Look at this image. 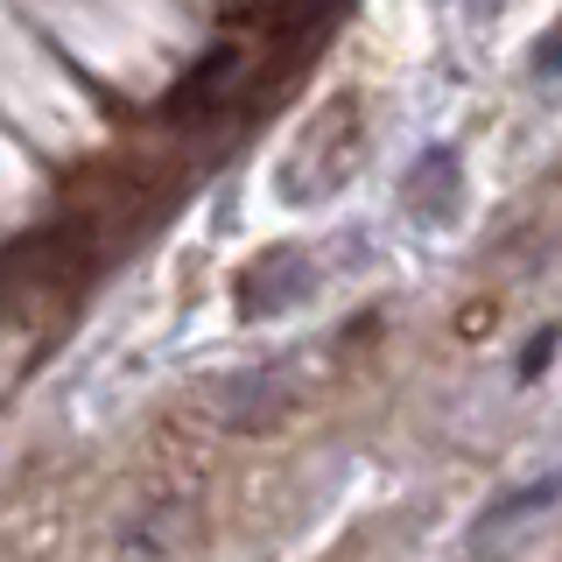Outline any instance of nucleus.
I'll return each mask as SVG.
<instances>
[{
    "mask_svg": "<svg viewBox=\"0 0 562 562\" xmlns=\"http://www.w3.org/2000/svg\"><path fill=\"white\" fill-rule=\"evenodd\" d=\"M555 492H562V471H555V479H541V485H520V492H506V499H499V506H492V514L479 520V541H485V535H499L506 520H527V514H541V506H549Z\"/></svg>",
    "mask_w": 562,
    "mask_h": 562,
    "instance_id": "f257e3e1",
    "label": "nucleus"
}]
</instances>
